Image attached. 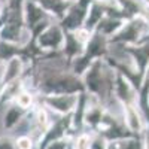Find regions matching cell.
<instances>
[{
  "label": "cell",
  "instance_id": "obj_1",
  "mask_svg": "<svg viewBox=\"0 0 149 149\" xmlns=\"http://www.w3.org/2000/svg\"><path fill=\"white\" fill-rule=\"evenodd\" d=\"M29 102H30L29 97H22V98H21V103H22V104H27Z\"/></svg>",
  "mask_w": 149,
  "mask_h": 149
}]
</instances>
